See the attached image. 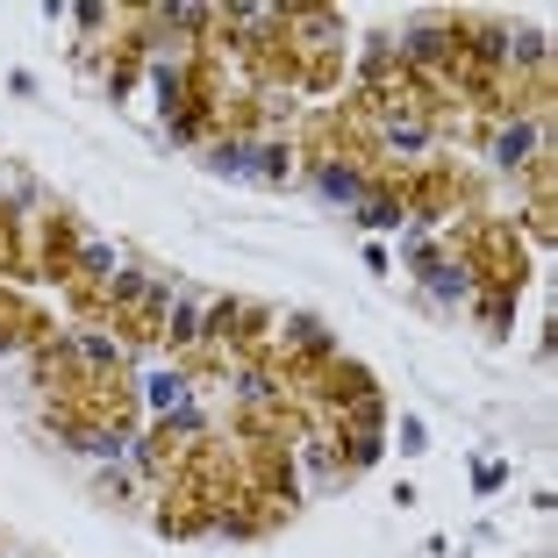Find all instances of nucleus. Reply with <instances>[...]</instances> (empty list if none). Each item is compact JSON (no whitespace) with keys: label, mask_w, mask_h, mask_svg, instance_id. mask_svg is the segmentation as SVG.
<instances>
[{"label":"nucleus","mask_w":558,"mask_h":558,"mask_svg":"<svg viewBox=\"0 0 558 558\" xmlns=\"http://www.w3.org/2000/svg\"><path fill=\"white\" fill-rule=\"evenodd\" d=\"M544 158V122H501L494 130V165H509V172H523V165Z\"/></svg>","instance_id":"1"},{"label":"nucleus","mask_w":558,"mask_h":558,"mask_svg":"<svg viewBox=\"0 0 558 558\" xmlns=\"http://www.w3.org/2000/svg\"><path fill=\"white\" fill-rule=\"evenodd\" d=\"M315 186H323L329 201H365V172H359V165H344V158H329L323 172H315Z\"/></svg>","instance_id":"2"},{"label":"nucleus","mask_w":558,"mask_h":558,"mask_svg":"<svg viewBox=\"0 0 558 558\" xmlns=\"http://www.w3.org/2000/svg\"><path fill=\"white\" fill-rule=\"evenodd\" d=\"M337 29H344V22H337V15H294V36H301V44H308V50L337 44Z\"/></svg>","instance_id":"3"},{"label":"nucleus","mask_w":558,"mask_h":558,"mask_svg":"<svg viewBox=\"0 0 558 558\" xmlns=\"http://www.w3.org/2000/svg\"><path fill=\"white\" fill-rule=\"evenodd\" d=\"M251 158H258V165H251V172H258L265 186H279V180H287V172H294V158H287V144H265V150H251Z\"/></svg>","instance_id":"4"},{"label":"nucleus","mask_w":558,"mask_h":558,"mask_svg":"<svg viewBox=\"0 0 558 558\" xmlns=\"http://www.w3.org/2000/svg\"><path fill=\"white\" fill-rule=\"evenodd\" d=\"M429 287H437V294H473V279H465V265H429Z\"/></svg>","instance_id":"5"},{"label":"nucleus","mask_w":558,"mask_h":558,"mask_svg":"<svg viewBox=\"0 0 558 558\" xmlns=\"http://www.w3.org/2000/svg\"><path fill=\"white\" fill-rule=\"evenodd\" d=\"M401 215H409L401 201H365V230H395Z\"/></svg>","instance_id":"6"}]
</instances>
